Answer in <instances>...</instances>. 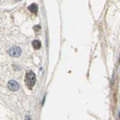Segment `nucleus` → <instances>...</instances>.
I'll list each match as a JSON object with an SVG mask.
<instances>
[{"instance_id":"obj_5","label":"nucleus","mask_w":120,"mask_h":120,"mask_svg":"<svg viewBox=\"0 0 120 120\" xmlns=\"http://www.w3.org/2000/svg\"><path fill=\"white\" fill-rule=\"evenodd\" d=\"M32 45H33V47H34V49H39L41 48V42L39 41H38V39H36V41H34L33 42H32Z\"/></svg>"},{"instance_id":"obj_1","label":"nucleus","mask_w":120,"mask_h":120,"mask_svg":"<svg viewBox=\"0 0 120 120\" xmlns=\"http://www.w3.org/2000/svg\"><path fill=\"white\" fill-rule=\"evenodd\" d=\"M25 84L27 85V86L32 89L33 86L36 84V74L33 71H28L26 76H25Z\"/></svg>"},{"instance_id":"obj_3","label":"nucleus","mask_w":120,"mask_h":120,"mask_svg":"<svg viewBox=\"0 0 120 120\" xmlns=\"http://www.w3.org/2000/svg\"><path fill=\"white\" fill-rule=\"evenodd\" d=\"M8 87L11 89V90L15 91V90H17V89L19 88V86H18V84H17L15 81L12 80V81H10V82L8 83Z\"/></svg>"},{"instance_id":"obj_7","label":"nucleus","mask_w":120,"mask_h":120,"mask_svg":"<svg viewBox=\"0 0 120 120\" xmlns=\"http://www.w3.org/2000/svg\"><path fill=\"white\" fill-rule=\"evenodd\" d=\"M15 1H20V0H15Z\"/></svg>"},{"instance_id":"obj_4","label":"nucleus","mask_w":120,"mask_h":120,"mask_svg":"<svg viewBox=\"0 0 120 120\" xmlns=\"http://www.w3.org/2000/svg\"><path fill=\"white\" fill-rule=\"evenodd\" d=\"M28 9H29L30 12H32V13H34V14H37V13H38V5H37V4L30 5V6L28 7Z\"/></svg>"},{"instance_id":"obj_2","label":"nucleus","mask_w":120,"mask_h":120,"mask_svg":"<svg viewBox=\"0 0 120 120\" xmlns=\"http://www.w3.org/2000/svg\"><path fill=\"white\" fill-rule=\"evenodd\" d=\"M8 53H9L10 56H12V57H18L21 54V49L19 47H17V46H14V47L9 49Z\"/></svg>"},{"instance_id":"obj_6","label":"nucleus","mask_w":120,"mask_h":120,"mask_svg":"<svg viewBox=\"0 0 120 120\" xmlns=\"http://www.w3.org/2000/svg\"><path fill=\"white\" fill-rule=\"evenodd\" d=\"M34 29H35V31L38 32V31H39V30H41V26H39V25H36V26L34 27Z\"/></svg>"}]
</instances>
